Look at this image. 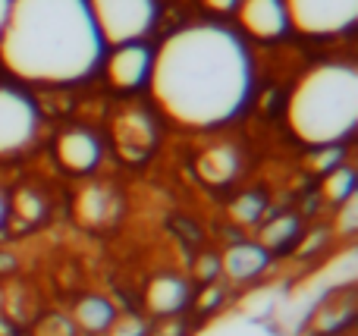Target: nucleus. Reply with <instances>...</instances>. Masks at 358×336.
Returning a JSON list of instances; mask_svg holds the SVG:
<instances>
[{
  "instance_id": "f257e3e1",
  "label": "nucleus",
  "mask_w": 358,
  "mask_h": 336,
  "mask_svg": "<svg viewBox=\"0 0 358 336\" xmlns=\"http://www.w3.org/2000/svg\"><path fill=\"white\" fill-rule=\"evenodd\" d=\"M148 88L157 110L179 129H220L252 101V54L229 25H182L155 50Z\"/></svg>"
},
{
  "instance_id": "f03ea898",
  "label": "nucleus",
  "mask_w": 358,
  "mask_h": 336,
  "mask_svg": "<svg viewBox=\"0 0 358 336\" xmlns=\"http://www.w3.org/2000/svg\"><path fill=\"white\" fill-rule=\"evenodd\" d=\"M104 41L85 0H13L0 63L25 85H79L104 63Z\"/></svg>"
},
{
  "instance_id": "7ed1b4c3",
  "label": "nucleus",
  "mask_w": 358,
  "mask_h": 336,
  "mask_svg": "<svg viewBox=\"0 0 358 336\" xmlns=\"http://www.w3.org/2000/svg\"><path fill=\"white\" fill-rule=\"evenodd\" d=\"M286 126L308 148L343 145L358 126V69L340 60L305 69L286 98Z\"/></svg>"
},
{
  "instance_id": "20e7f679",
  "label": "nucleus",
  "mask_w": 358,
  "mask_h": 336,
  "mask_svg": "<svg viewBox=\"0 0 358 336\" xmlns=\"http://www.w3.org/2000/svg\"><path fill=\"white\" fill-rule=\"evenodd\" d=\"M85 3L104 48L145 41L161 19L157 0H85Z\"/></svg>"
},
{
  "instance_id": "39448f33",
  "label": "nucleus",
  "mask_w": 358,
  "mask_h": 336,
  "mask_svg": "<svg viewBox=\"0 0 358 336\" xmlns=\"http://www.w3.org/2000/svg\"><path fill=\"white\" fill-rule=\"evenodd\" d=\"M41 132L38 104L13 85H0V161L22 157Z\"/></svg>"
},
{
  "instance_id": "423d86ee",
  "label": "nucleus",
  "mask_w": 358,
  "mask_h": 336,
  "mask_svg": "<svg viewBox=\"0 0 358 336\" xmlns=\"http://www.w3.org/2000/svg\"><path fill=\"white\" fill-rule=\"evenodd\" d=\"M289 29L308 38H336L358 22V0H283Z\"/></svg>"
},
{
  "instance_id": "0eeeda50",
  "label": "nucleus",
  "mask_w": 358,
  "mask_h": 336,
  "mask_svg": "<svg viewBox=\"0 0 358 336\" xmlns=\"http://www.w3.org/2000/svg\"><path fill=\"white\" fill-rule=\"evenodd\" d=\"M273 258L258 239H239V242H227L220 251V280L233 283V286H248V283L261 280L271 270Z\"/></svg>"
},
{
  "instance_id": "6e6552de",
  "label": "nucleus",
  "mask_w": 358,
  "mask_h": 336,
  "mask_svg": "<svg viewBox=\"0 0 358 336\" xmlns=\"http://www.w3.org/2000/svg\"><path fill=\"white\" fill-rule=\"evenodd\" d=\"M151 60H155V50L145 41L120 44L107 57V82L117 92H138L142 85H148Z\"/></svg>"
},
{
  "instance_id": "1a4fd4ad",
  "label": "nucleus",
  "mask_w": 358,
  "mask_h": 336,
  "mask_svg": "<svg viewBox=\"0 0 358 336\" xmlns=\"http://www.w3.org/2000/svg\"><path fill=\"white\" fill-rule=\"evenodd\" d=\"M192 299H195V289H192L189 277L173 274V270L151 277L145 286V312L155 321L182 314L185 308H192Z\"/></svg>"
},
{
  "instance_id": "9d476101",
  "label": "nucleus",
  "mask_w": 358,
  "mask_h": 336,
  "mask_svg": "<svg viewBox=\"0 0 358 336\" xmlns=\"http://www.w3.org/2000/svg\"><path fill=\"white\" fill-rule=\"evenodd\" d=\"M54 154H57V163H60L66 173L88 176V173H94V167H98L101 157H104V145H101V138L94 136L92 129L76 126V129L60 132V138H57V145H54Z\"/></svg>"
},
{
  "instance_id": "9b49d317",
  "label": "nucleus",
  "mask_w": 358,
  "mask_h": 336,
  "mask_svg": "<svg viewBox=\"0 0 358 336\" xmlns=\"http://www.w3.org/2000/svg\"><path fill=\"white\" fill-rule=\"evenodd\" d=\"M236 16L245 35L258 41H277L289 31V16H286L283 0H239Z\"/></svg>"
},
{
  "instance_id": "f8f14e48",
  "label": "nucleus",
  "mask_w": 358,
  "mask_h": 336,
  "mask_svg": "<svg viewBox=\"0 0 358 336\" xmlns=\"http://www.w3.org/2000/svg\"><path fill=\"white\" fill-rule=\"evenodd\" d=\"M155 138H157L155 119L145 110H126L123 117L117 119V145L126 161H142V157H148L151 148H155Z\"/></svg>"
},
{
  "instance_id": "ddd939ff",
  "label": "nucleus",
  "mask_w": 358,
  "mask_h": 336,
  "mask_svg": "<svg viewBox=\"0 0 358 336\" xmlns=\"http://www.w3.org/2000/svg\"><path fill=\"white\" fill-rule=\"evenodd\" d=\"M69 318H73L79 336H104L113 324H117L120 308L113 305L110 295L88 293V295H79V299H76Z\"/></svg>"
},
{
  "instance_id": "4468645a",
  "label": "nucleus",
  "mask_w": 358,
  "mask_h": 336,
  "mask_svg": "<svg viewBox=\"0 0 358 336\" xmlns=\"http://www.w3.org/2000/svg\"><path fill=\"white\" fill-rule=\"evenodd\" d=\"M302 233H305L302 217L292 214V211H286V214H273V217L261 220L258 242L271 251V258H277V255H289V251H296Z\"/></svg>"
},
{
  "instance_id": "2eb2a0df",
  "label": "nucleus",
  "mask_w": 358,
  "mask_h": 336,
  "mask_svg": "<svg viewBox=\"0 0 358 336\" xmlns=\"http://www.w3.org/2000/svg\"><path fill=\"white\" fill-rule=\"evenodd\" d=\"M195 167L208 186H229L233 180H239L242 154L236 145H210V148L201 151Z\"/></svg>"
},
{
  "instance_id": "dca6fc26",
  "label": "nucleus",
  "mask_w": 358,
  "mask_h": 336,
  "mask_svg": "<svg viewBox=\"0 0 358 336\" xmlns=\"http://www.w3.org/2000/svg\"><path fill=\"white\" fill-rule=\"evenodd\" d=\"M76 217L85 226H101L110 217V192L101 186H85L76 195Z\"/></svg>"
},
{
  "instance_id": "f3484780",
  "label": "nucleus",
  "mask_w": 358,
  "mask_h": 336,
  "mask_svg": "<svg viewBox=\"0 0 358 336\" xmlns=\"http://www.w3.org/2000/svg\"><path fill=\"white\" fill-rule=\"evenodd\" d=\"M267 195L264 192H242L229 201V220L242 230H252V226H261V220L267 217Z\"/></svg>"
},
{
  "instance_id": "a211bd4d",
  "label": "nucleus",
  "mask_w": 358,
  "mask_h": 336,
  "mask_svg": "<svg viewBox=\"0 0 358 336\" xmlns=\"http://www.w3.org/2000/svg\"><path fill=\"white\" fill-rule=\"evenodd\" d=\"M355 189H358V180L349 163H340V167L330 170L327 176H321V198L327 201L330 207H340L346 198H352Z\"/></svg>"
},
{
  "instance_id": "6ab92c4d",
  "label": "nucleus",
  "mask_w": 358,
  "mask_h": 336,
  "mask_svg": "<svg viewBox=\"0 0 358 336\" xmlns=\"http://www.w3.org/2000/svg\"><path fill=\"white\" fill-rule=\"evenodd\" d=\"M22 220L25 226H35L44 220V198L35 189H19L10 198V220Z\"/></svg>"
},
{
  "instance_id": "aec40b11",
  "label": "nucleus",
  "mask_w": 358,
  "mask_h": 336,
  "mask_svg": "<svg viewBox=\"0 0 358 336\" xmlns=\"http://www.w3.org/2000/svg\"><path fill=\"white\" fill-rule=\"evenodd\" d=\"M355 321V308L352 302H346V305H334V308H324V314L317 318V336H336L340 330H346V327H352Z\"/></svg>"
},
{
  "instance_id": "412c9836",
  "label": "nucleus",
  "mask_w": 358,
  "mask_h": 336,
  "mask_svg": "<svg viewBox=\"0 0 358 336\" xmlns=\"http://www.w3.org/2000/svg\"><path fill=\"white\" fill-rule=\"evenodd\" d=\"M305 163H308L311 173L327 176L330 170H336L340 163H346V151H343V145H327V148H315V151H308Z\"/></svg>"
},
{
  "instance_id": "4be33fe9",
  "label": "nucleus",
  "mask_w": 358,
  "mask_h": 336,
  "mask_svg": "<svg viewBox=\"0 0 358 336\" xmlns=\"http://www.w3.org/2000/svg\"><path fill=\"white\" fill-rule=\"evenodd\" d=\"M355 233H358V192L336 207V217H334V236L352 239Z\"/></svg>"
},
{
  "instance_id": "5701e85b",
  "label": "nucleus",
  "mask_w": 358,
  "mask_h": 336,
  "mask_svg": "<svg viewBox=\"0 0 358 336\" xmlns=\"http://www.w3.org/2000/svg\"><path fill=\"white\" fill-rule=\"evenodd\" d=\"M31 336H79V330H76V324H73V318H69V314L50 312V314H44V318L35 324Z\"/></svg>"
},
{
  "instance_id": "b1692460",
  "label": "nucleus",
  "mask_w": 358,
  "mask_h": 336,
  "mask_svg": "<svg viewBox=\"0 0 358 336\" xmlns=\"http://www.w3.org/2000/svg\"><path fill=\"white\" fill-rule=\"evenodd\" d=\"M223 302H227V286L217 280V283H208L201 293H195L192 305L198 308V314H214V312H220L223 308Z\"/></svg>"
},
{
  "instance_id": "393cba45",
  "label": "nucleus",
  "mask_w": 358,
  "mask_h": 336,
  "mask_svg": "<svg viewBox=\"0 0 358 336\" xmlns=\"http://www.w3.org/2000/svg\"><path fill=\"white\" fill-rule=\"evenodd\" d=\"M330 236H334V230H327V226H315V230L302 233V239H299V245H296V255L299 258H315L317 251L327 249Z\"/></svg>"
},
{
  "instance_id": "a878e982",
  "label": "nucleus",
  "mask_w": 358,
  "mask_h": 336,
  "mask_svg": "<svg viewBox=\"0 0 358 336\" xmlns=\"http://www.w3.org/2000/svg\"><path fill=\"white\" fill-rule=\"evenodd\" d=\"M192 277H195L198 283H217L220 280V255H214V251H201V255L195 258V264H192Z\"/></svg>"
},
{
  "instance_id": "bb28decb",
  "label": "nucleus",
  "mask_w": 358,
  "mask_h": 336,
  "mask_svg": "<svg viewBox=\"0 0 358 336\" xmlns=\"http://www.w3.org/2000/svg\"><path fill=\"white\" fill-rule=\"evenodd\" d=\"M104 336H148V324H145L138 314H120L117 324Z\"/></svg>"
},
{
  "instance_id": "cd10ccee",
  "label": "nucleus",
  "mask_w": 358,
  "mask_h": 336,
  "mask_svg": "<svg viewBox=\"0 0 358 336\" xmlns=\"http://www.w3.org/2000/svg\"><path fill=\"white\" fill-rule=\"evenodd\" d=\"M189 333V324L182 321V314L176 318H161L157 327H148V336H185Z\"/></svg>"
},
{
  "instance_id": "c85d7f7f",
  "label": "nucleus",
  "mask_w": 358,
  "mask_h": 336,
  "mask_svg": "<svg viewBox=\"0 0 358 336\" xmlns=\"http://www.w3.org/2000/svg\"><path fill=\"white\" fill-rule=\"evenodd\" d=\"M201 3L208 6L210 13H217V16H227V13H236L239 0H201Z\"/></svg>"
},
{
  "instance_id": "c756f323",
  "label": "nucleus",
  "mask_w": 358,
  "mask_h": 336,
  "mask_svg": "<svg viewBox=\"0 0 358 336\" xmlns=\"http://www.w3.org/2000/svg\"><path fill=\"white\" fill-rule=\"evenodd\" d=\"M6 226H10V195L0 192V236L6 233Z\"/></svg>"
},
{
  "instance_id": "7c9ffc66",
  "label": "nucleus",
  "mask_w": 358,
  "mask_h": 336,
  "mask_svg": "<svg viewBox=\"0 0 358 336\" xmlns=\"http://www.w3.org/2000/svg\"><path fill=\"white\" fill-rule=\"evenodd\" d=\"M10 10H13V0H0V35L6 29V19H10Z\"/></svg>"
}]
</instances>
